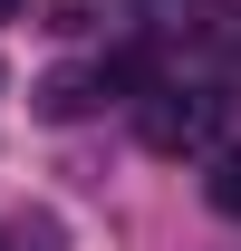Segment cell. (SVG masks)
Here are the masks:
<instances>
[{"instance_id": "1", "label": "cell", "mask_w": 241, "mask_h": 251, "mask_svg": "<svg viewBox=\"0 0 241 251\" xmlns=\"http://www.w3.org/2000/svg\"><path fill=\"white\" fill-rule=\"evenodd\" d=\"M135 135H145L154 155H183V145H203V106L183 87H145L135 97Z\"/></svg>"}, {"instance_id": "2", "label": "cell", "mask_w": 241, "mask_h": 251, "mask_svg": "<svg viewBox=\"0 0 241 251\" xmlns=\"http://www.w3.org/2000/svg\"><path fill=\"white\" fill-rule=\"evenodd\" d=\"M96 97H106V77H87V68H58V77H39V116H87Z\"/></svg>"}, {"instance_id": "3", "label": "cell", "mask_w": 241, "mask_h": 251, "mask_svg": "<svg viewBox=\"0 0 241 251\" xmlns=\"http://www.w3.org/2000/svg\"><path fill=\"white\" fill-rule=\"evenodd\" d=\"M203 203H212V213H232V222H241V155H232V145H222V155L203 164Z\"/></svg>"}, {"instance_id": "4", "label": "cell", "mask_w": 241, "mask_h": 251, "mask_svg": "<svg viewBox=\"0 0 241 251\" xmlns=\"http://www.w3.org/2000/svg\"><path fill=\"white\" fill-rule=\"evenodd\" d=\"M145 10H154V20H164V29H174V10H183V0H145Z\"/></svg>"}, {"instance_id": "5", "label": "cell", "mask_w": 241, "mask_h": 251, "mask_svg": "<svg viewBox=\"0 0 241 251\" xmlns=\"http://www.w3.org/2000/svg\"><path fill=\"white\" fill-rule=\"evenodd\" d=\"M10 10H20V0H0V20H10Z\"/></svg>"}]
</instances>
